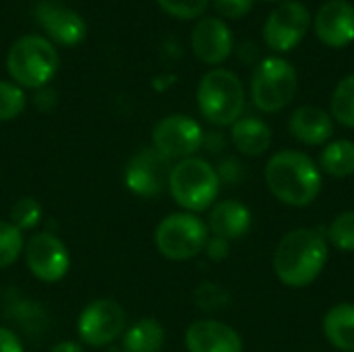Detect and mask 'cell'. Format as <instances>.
<instances>
[{"instance_id":"cell-1","label":"cell","mask_w":354,"mask_h":352,"mask_svg":"<svg viewBox=\"0 0 354 352\" xmlns=\"http://www.w3.org/2000/svg\"><path fill=\"white\" fill-rule=\"evenodd\" d=\"M328 253V239L322 230H290L280 239L274 251V272L284 286L305 288L322 276Z\"/></svg>"},{"instance_id":"cell-2","label":"cell","mask_w":354,"mask_h":352,"mask_svg":"<svg viewBox=\"0 0 354 352\" xmlns=\"http://www.w3.org/2000/svg\"><path fill=\"white\" fill-rule=\"evenodd\" d=\"M270 193L290 207H307L322 193L319 166L299 149H282L266 164Z\"/></svg>"},{"instance_id":"cell-3","label":"cell","mask_w":354,"mask_h":352,"mask_svg":"<svg viewBox=\"0 0 354 352\" xmlns=\"http://www.w3.org/2000/svg\"><path fill=\"white\" fill-rule=\"evenodd\" d=\"M220 185L222 180L218 170L209 162L193 156L172 166L168 191L183 210L197 214L214 205L220 193Z\"/></svg>"},{"instance_id":"cell-4","label":"cell","mask_w":354,"mask_h":352,"mask_svg":"<svg viewBox=\"0 0 354 352\" xmlns=\"http://www.w3.org/2000/svg\"><path fill=\"white\" fill-rule=\"evenodd\" d=\"M197 104L212 124L232 127L245 110V89L241 79L226 68L205 73L197 87Z\"/></svg>"},{"instance_id":"cell-5","label":"cell","mask_w":354,"mask_h":352,"mask_svg":"<svg viewBox=\"0 0 354 352\" xmlns=\"http://www.w3.org/2000/svg\"><path fill=\"white\" fill-rule=\"evenodd\" d=\"M6 68L19 87H44L58 71V52L41 35L19 37L6 56Z\"/></svg>"},{"instance_id":"cell-6","label":"cell","mask_w":354,"mask_h":352,"mask_svg":"<svg viewBox=\"0 0 354 352\" xmlns=\"http://www.w3.org/2000/svg\"><path fill=\"white\" fill-rule=\"evenodd\" d=\"M153 241L164 257L172 261H187L205 251L209 228L199 216L191 212H178L166 216L158 224Z\"/></svg>"},{"instance_id":"cell-7","label":"cell","mask_w":354,"mask_h":352,"mask_svg":"<svg viewBox=\"0 0 354 352\" xmlns=\"http://www.w3.org/2000/svg\"><path fill=\"white\" fill-rule=\"evenodd\" d=\"M299 89L295 66L278 56L259 62L251 79V98L261 112H280L286 108Z\"/></svg>"},{"instance_id":"cell-8","label":"cell","mask_w":354,"mask_h":352,"mask_svg":"<svg viewBox=\"0 0 354 352\" xmlns=\"http://www.w3.org/2000/svg\"><path fill=\"white\" fill-rule=\"evenodd\" d=\"M127 330V313L112 299L91 301L77 319L79 340L87 346H108Z\"/></svg>"},{"instance_id":"cell-9","label":"cell","mask_w":354,"mask_h":352,"mask_svg":"<svg viewBox=\"0 0 354 352\" xmlns=\"http://www.w3.org/2000/svg\"><path fill=\"white\" fill-rule=\"evenodd\" d=\"M203 145V131L197 120L185 114L162 118L151 133V147L170 162L193 158Z\"/></svg>"},{"instance_id":"cell-10","label":"cell","mask_w":354,"mask_h":352,"mask_svg":"<svg viewBox=\"0 0 354 352\" xmlns=\"http://www.w3.org/2000/svg\"><path fill=\"white\" fill-rule=\"evenodd\" d=\"M311 15L303 2L288 0L270 12L263 25V39L276 52H288L297 48L307 35Z\"/></svg>"},{"instance_id":"cell-11","label":"cell","mask_w":354,"mask_h":352,"mask_svg":"<svg viewBox=\"0 0 354 352\" xmlns=\"http://www.w3.org/2000/svg\"><path fill=\"white\" fill-rule=\"evenodd\" d=\"M25 261L29 272L41 282H58L71 268V255L66 245L50 232H37L25 243Z\"/></svg>"},{"instance_id":"cell-12","label":"cell","mask_w":354,"mask_h":352,"mask_svg":"<svg viewBox=\"0 0 354 352\" xmlns=\"http://www.w3.org/2000/svg\"><path fill=\"white\" fill-rule=\"evenodd\" d=\"M172 164L153 147L135 154L124 170V185L139 197H158L168 189Z\"/></svg>"},{"instance_id":"cell-13","label":"cell","mask_w":354,"mask_h":352,"mask_svg":"<svg viewBox=\"0 0 354 352\" xmlns=\"http://www.w3.org/2000/svg\"><path fill=\"white\" fill-rule=\"evenodd\" d=\"M185 344L189 352H243L241 334L218 319L193 322L187 328Z\"/></svg>"},{"instance_id":"cell-14","label":"cell","mask_w":354,"mask_h":352,"mask_svg":"<svg viewBox=\"0 0 354 352\" xmlns=\"http://www.w3.org/2000/svg\"><path fill=\"white\" fill-rule=\"evenodd\" d=\"M35 19L44 31L60 46H77L85 37V21L71 8L58 2H39L35 6Z\"/></svg>"},{"instance_id":"cell-15","label":"cell","mask_w":354,"mask_h":352,"mask_svg":"<svg viewBox=\"0 0 354 352\" xmlns=\"http://www.w3.org/2000/svg\"><path fill=\"white\" fill-rule=\"evenodd\" d=\"M317 37L330 48H344L354 39V6L348 0H328L315 17Z\"/></svg>"},{"instance_id":"cell-16","label":"cell","mask_w":354,"mask_h":352,"mask_svg":"<svg viewBox=\"0 0 354 352\" xmlns=\"http://www.w3.org/2000/svg\"><path fill=\"white\" fill-rule=\"evenodd\" d=\"M191 44H193L195 56L201 62L220 64L232 52V33L222 19L207 17L195 25L191 33Z\"/></svg>"},{"instance_id":"cell-17","label":"cell","mask_w":354,"mask_h":352,"mask_svg":"<svg viewBox=\"0 0 354 352\" xmlns=\"http://www.w3.org/2000/svg\"><path fill=\"white\" fill-rule=\"evenodd\" d=\"M288 131L305 145H324L334 135V120L317 106H301L290 114Z\"/></svg>"},{"instance_id":"cell-18","label":"cell","mask_w":354,"mask_h":352,"mask_svg":"<svg viewBox=\"0 0 354 352\" xmlns=\"http://www.w3.org/2000/svg\"><path fill=\"white\" fill-rule=\"evenodd\" d=\"M207 228L214 237L224 241H236L245 237L251 228V212L245 203L236 199L218 201L207 218Z\"/></svg>"},{"instance_id":"cell-19","label":"cell","mask_w":354,"mask_h":352,"mask_svg":"<svg viewBox=\"0 0 354 352\" xmlns=\"http://www.w3.org/2000/svg\"><path fill=\"white\" fill-rule=\"evenodd\" d=\"M230 137H232L234 147L245 156H263L272 145L270 127L263 120L253 118V116L239 118L232 124Z\"/></svg>"},{"instance_id":"cell-20","label":"cell","mask_w":354,"mask_h":352,"mask_svg":"<svg viewBox=\"0 0 354 352\" xmlns=\"http://www.w3.org/2000/svg\"><path fill=\"white\" fill-rule=\"evenodd\" d=\"M324 336L342 352H354V303H338L324 317Z\"/></svg>"},{"instance_id":"cell-21","label":"cell","mask_w":354,"mask_h":352,"mask_svg":"<svg viewBox=\"0 0 354 352\" xmlns=\"http://www.w3.org/2000/svg\"><path fill=\"white\" fill-rule=\"evenodd\" d=\"M166 342L164 326L153 317H143L122 334V352H162Z\"/></svg>"},{"instance_id":"cell-22","label":"cell","mask_w":354,"mask_h":352,"mask_svg":"<svg viewBox=\"0 0 354 352\" xmlns=\"http://www.w3.org/2000/svg\"><path fill=\"white\" fill-rule=\"evenodd\" d=\"M319 170L334 178H346L354 174V143L348 139L332 141L319 156Z\"/></svg>"},{"instance_id":"cell-23","label":"cell","mask_w":354,"mask_h":352,"mask_svg":"<svg viewBox=\"0 0 354 352\" xmlns=\"http://www.w3.org/2000/svg\"><path fill=\"white\" fill-rule=\"evenodd\" d=\"M332 116L342 124L354 129V75L344 77L332 95Z\"/></svg>"},{"instance_id":"cell-24","label":"cell","mask_w":354,"mask_h":352,"mask_svg":"<svg viewBox=\"0 0 354 352\" xmlns=\"http://www.w3.org/2000/svg\"><path fill=\"white\" fill-rule=\"evenodd\" d=\"M25 249L23 232L12 224L0 220V270L10 268Z\"/></svg>"},{"instance_id":"cell-25","label":"cell","mask_w":354,"mask_h":352,"mask_svg":"<svg viewBox=\"0 0 354 352\" xmlns=\"http://www.w3.org/2000/svg\"><path fill=\"white\" fill-rule=\"evenodd\" d=\"M326 239H330V243L338 251L354 253V210L353 212H342L332 220V224L328 226Z\"/></svg>"},{"instance_id":"cell-26","label":"cell","mask_w":354,"mask_h":352,"mask_svg":"<svg viewBox=\"0 0 354 352\" xmlns=\"http://www.w3.org/2000/svg\"><path fill=\"white\" fill-rule=\"evenodd\" d=\"M25 102L23 87L10 81H0V122L17 118L25 110Z\"/></svg>"},{"instance_id":"cell-27","label":"cell","mask_w":354,"mask_h":352,"mask_svg":"<svg viewBox=\"0 0 354 352\" xmlns=\"http://www.w3.org/2000/svg\"><path fill=\"white\" fill-rule=\"evenodd\" d=\"M41 218V205L33 197H23L10 207V222L23 232L31 230L39 224Z\"/></svg>"},{"instance_id":"cell-28","label":"cell","mask_w":354,"mask_h":352,"mask_svg":"<svg viewBox=\"0 0 354 352\" xmlns=\"http://www.w3.org/2000/svg\"><path fill=\"white\" fill-rule=\"evenodd\" d=\"M209 0H158V4L176 19H197L207 8Z\"/></svg>"},{"instance_id":"cell-29","label":"cell","mask_w":354,"mask_h":352,"mask_svg":"<svg viewBox=\"0 0 354 352\" xmlns=\"http://www.w3.org/2000/svg\"><path fill=\"white\" fill-rule=\"evenodd\" d=\"M214 6L226 19H241L253 8V0H214Z\"/></svg>"},{"instance_id":"cell-30","label":"cell","mask_w":354,"mask_h":352,"mask_svg":"<svg viewBox=\"0 0 354 352\" xmlns=\"http://www.w3.org/2000/svg\"><path fill=\"white\" fill-rule=\"evenodd\" d=\"M228 251H230V243L224 241V239H220V237H212V239L207 241V245H205V253H207V257L214 259V261L226 259V257H228Z\"/></svg>"},{"instance_id":"cell-31","label":"cell","mask_w":354,"mask_h":352,"mask_svg":"<svg viewBox=\"0 0 354 352\" xmlns=\"http://www.w3.org/2000/svg\"><path fill=\"white\" fill-rule=\"evenodd\" d=\"M0 352H23L19 336L8 328H0Z\"/></svg>"},{"instance_id":"cell-32","label":"cell","mask_w":354,"mask_h":352,"mask_svg":"<svg viewBox=\"0 0 354 352\" xmlns=\"http://www.w3.org/2000/svg\"><path fill=\"white\" fill-rule=\"evenodd\" d=\"M218 176H220V180L236 183L243 176V166L239 162H234V160H226V162H222V166L218 170Z\"/></svg>"},{"instance_id":"cell-33","label":"cell","mask_w":354,"mask_h":352,"mask_svg":"<svg viewBox=\"0 0 354 352\" xmlns=\"http://www.w3.org/2000/svg\"><path fill=\"white\" fill-rule=\"evenodd\" d=\"M50 352H83V346L79 342H73V340H62V342L54 344Z\"/></svg>"}]
</instances>
